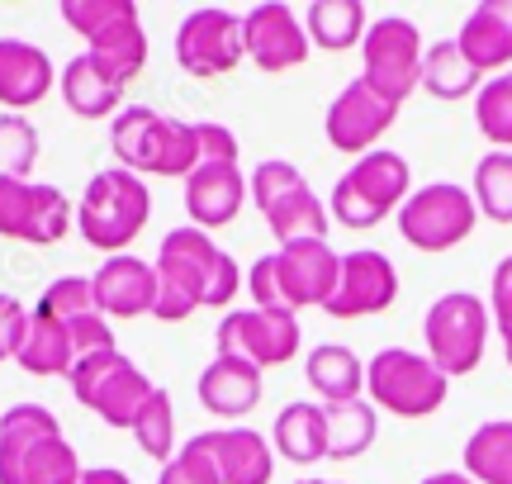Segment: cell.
Segmentation results:
<instances>
[{
	"instance_id": "obj_1",
	"label": "cell",
	"mask_w": 512,
	"mask_h": 484,
	"mask_svg": "<svg viewBox=\"0 0 512 484\" xmlns=\"http://www.w3.org/2000/svg\"><path fill=\"white\" fill-rule=\"evenodd\" d=\"M157 323H181L195 309H228L242 290V266L204 228H171L157 247Z\"/></svg>"
},
{
	"instance_id": "obj_2",
	"label": "cell",
	"mask_w": 512,
	"mask_h": 484,
	"mask_svg": "<svg viewBox=\"0 0 512 484\" xmlns=\"http://www.w3.org/2000/svg\"><path fill=\"white\" fill-rule=\"evenodd\" d=\"M342 276V252H332L328 238H294L280 242L275 252L252 261L247 271V290H252V309H280L294 314L309 304H328Z\"/></svg>"
},
{
	"instance_id": "obj_3",
	"label": "cell",
	"mask_w": 512,
	"mask_h": 484,
	"mask_svg": "<svg viewBox=\"0 0 512 484\" xmlns=\"http://www.w3.org/2000/svg\"><path fill=\"white\" fill-rule=\"evenodd\" d=\"M81 470L48 404H10L0 413V484H76Z\"/></svg>"
},
{
	"instance_id": "obj_4",
	"label": "cell",
	"mask_w": 512,
	"mask_h": 484,
	"mask_svg": "<svg viewBox=\"0 0 512 484\" xmlns=\"http://www.w3.org/2000/svg\"><path fill=\"white\" fill-rule=\"evenodd\" d=\"M110 148L133 176H190L200 167V133L185 119H166L152 105H124L110 119Z\"/></svg>"
},
{
	"instance_id": "obj_5",
	"label": "cell",
	"mask_w": 512,
	"mask_h": 484,
	"mask_svg": "<svg viewBox=\"0 0 512 484\" xmlns=\"http://www.w3.org/2000/svg\"><path fill=\"white\" fill-rule=\"evenodd\" d=\"M152 219V190L124 167L95 171L76 200V233L105 257H124Z\"/></svg>"
},
{
	"instance_id": "obj_6",
	"label": "cell",
	"mask_w": 512,
	"mask_h": 484,
	"mask_svg": "<svg viewBox=\"0 0 512 484\" xmlns=\"http://www.w3.org/2000/svg\"><path fill=\"white\" fill-rule=\"evenodd\" d=\"M408 195H413V167H408V157L389 148H375L366 157H356L337 176L328 214L342 228H375L389 214H399Z\"/></svg>"
},
{
	"instance_id": "obj_7",
	"label": "cell",
	"mask_w": 512,
	"mask_h": 484,
	"mask_svg": "<svg viewBox=\"0 0 512 484\" xmlns=\"http://www.w3.org/2000/svg\"><path fill=\"white\" fill-rule=\"evenodd\" d=\"M489 299H479L475 290H446L432 299V309L422 318V342H427V361L437 366L446 380L479 371L484 347H489Z\"/></svg>"
},
{
	"instance_id": "obj_8",
	"label": "cell",
	"mask_w": 512,
	"mask_h": 484,
	"mask_svg": "<svg viewBox=\"0 0 512 484\" xmlns=\"http://www.w3.org/2000/svg\"><path fill=\"white\" fill-rule=\"evenodd\" d=\"M247 200H256V214L280 242L328 238V205L318 200V190L294 162H280V157L256 162V171L247 176Z\"/></svg>"
},
{
	"instance_id": "obj_9",
	"label": "cell",
	"mask_w": 512,
	"mask_h": 484,
	"mask_svg": "<svg viewBox=\"0 0 512 484\" xmlns=\"http://www.w3.org/2000/svg\"><path fill=\"white\" fill-rule=\"evenodd\" d=\"M451 380L427 361V352H408V347H384L366 361V399L375 413H394V418H432L446 404Z\"/></svg>"
},
{
	"instance_id": "obj_10",
	"label": "cell",
	"mask_w": 512,
	"mask_h": 484,
	"mask_svg": "<svg viewBox=\"0 0 512 484\" xmlns=\"http://www.w3.org/2000/svg\"><path fill=\"white\" fill-rule=\"evenodd\" d=\"M62 19L124 86L147 67V29L133 0H62Z\"/></svg>"
},
{
	"instance_id": "obj_11",
	"label": "cell",
	"mask_w": 512,
	"mask_h": 484,
	"mask_svg": "<svg viewBox=\"0 0 512 484\" xmlns=\"http://www.w3.org/2000/svg\"><path fill=\"white\" fill-rule=\"evenodd\" d=\"M67 385H72L81 409H91L105 428H124V432L133 428V418L147 404V394L157 390L143 366L133 356H124L119 347L114 352L81 356L72 366V375H67Z\"/></svg>"
},
{
	"instance_id": "obj_12",
	"label": "cell",
	"mask_w": 512,
	"mask_h": 484,
	"mask_svg": "<svg viewBox=\"0 0 512 484\" xmlns=\"http://www.w3.org/2000/svg\"><path fill=\"white\" fill-rule=\"evenodd\" d=\"M399 219V238L413 247V252H451L475 233L479 209L470 186H456V181H432V186L413 190L403 209L394 214Z\"/></svg>"
},
{
	"instance_id": "obj_13",
	"label": "cell",
	"mask_w": 512,
	"mask_h": 484,
	"mask_svg": "<svg viewBox=\"0 0 512 484\" xmlns=\"http://www.w3.org/2000/svg\"><path fill=\"white\" fill-rule=\"evenodd\" d=\"M422 29L403 15L370 19L361 38V81L389 105H403L422 86Z\"/></svg>"
},
{
	"instance_id": "obj_14",
	"label": "cell",
	"mask_w": 512,
	"mask_h": 484,
	"mask_svg": "<svg viewBox=\"0 0 512 484\" xmlns=\"http://www.w3.org/2000/svg\"><path fill=\"white\" fill-rule=\"evenodd\" d=\"M76 228V205L48 181H10L0 176V238L53 247Z\"/></svg>"
},
{
	"instance_id": "obj_15",
	"label": "cell",
	"mask_w": 512,
	"mask_h": 484,
	"mask_svg": "<svg viewBox=\"0 0 512 484\" xmlns=\"http://www.w3.org/2000/svg\"><path fill=\"white\" fill-rule=\"evenodd\" d=\"M247 57L242 43V15L238 10H223V5H204L190 10L176 29V62L200 81L238 72V62Z\"/></svg>"
},
{
	"instance_id": "obj_16",
	"label": "cell",
	"mask_w": 512,
	"mask_h": 484,
	"mask_svg": "<svg viewBox=\"0 0 512 484\" xmlns=\"http://www.w3.org/2000/svg\"><path fill=\"white\" fill-rule=\"evenodd\" d=\"M214 342H219V352L271 371V366H285L299 356L304 333H299V318L280 314V309H228Z\"/></svg>"
},
{
	"instance_id": "obj_17",
	"label": "cell",
	"mask_w": 512,
	"mask_h": 484,
	"mask_svg": "<svg viewBox=\"0 0 512 484\" xmlns=\"http://www.w3.org/2000/svg\"><path fill=\"white\" fill-rule=\"evenodd\" d=\"M399 299V271L394 261L375 252V247H356V252H342V276H337V290L323 304V314L342 318H375L384 314L389 304Z\"/></svg>"
},
{
	"instance_id": "obj_18",
	"label": "cell",
	"mask_w": 512,
	"mask_h": 484,
	"mask_svg": "<svg viewBox=\"0 0 512 484\" xmlns=\"http://www.w3.org/2000/svg\"><path fill=\"white\" fill-rule=\"evenodd\" d=\"M394 119H399V105H389L384 95H375L356 76V81H347L342 91L332 95L328 114H323V133H328V143L337 152L366 157V152H375L384 133L394 129Z\"/></svg>"
},
{
	"instance_id": "obj_19",
	"label": "cell",
	"mask_w": 512,
	"mask_h": 484,
	"mask_svg": "<svg viewBox=\"0 0 512 484\" xmlns=\"http://www.w3.org/2000/svg\"><path fill=\"white\" fill-rule=\"evenodd\" d=\"M242 43H247V57H252L261 72H294L309 62V29L304 19L294 15L285 0H266L242 15Z\"/></svg>"
},
{
	"instance_id": "obj_20",
	"label": "cell",
	"mask_w": 512,
	"mask_h": 484,
	"mask_svg": "<svg viewBox=\"0 0 512 484\" xmlns=\"http://www.w3.org/2000/svg\"><path fill=\"white\" fill-rule=\"evenodd\" d=\"M247 205V176L238 162H200L185 176V214L190 228H228Z\"/></svg>"
},
{
	"instance_id": "obj_21",
	"label": "cell",
	"mask_w": 512,
	"mask_h": 484,
	"mask_svg": "<svg viewBox=\"0 0 512 484\" xmlns=\"http://www.w3.org/2000/svg\"><path fill=\"white\" fill-rule=\"evenodd\" d=\"M95 309L105 318H143L157 309V266L143 257H105V266L91 276Z\"/></svg>"
},
{
	"instance_id": "obj_22",
	"label": "cell",
	"mask_w": 512,
	"mask_h": 484,
	"mask_svg": "<svg viewBox=\"0 0 512 484\" xmlns=\"http://www.w3.org/2000/svg\"><path fill=\"white\" fill-rule=\"evenodd\" d=\"M57 86L53 57L29 38H0V105L10 114L43 105Z\"/></svg>"
},
{
	"instance_id": "obj_23",
	"label": "cell",
	"mask_w": 512,
	"mask_h": 484,
	"mask_svg": "<svg viewBox=\"0 0 512 484\" xmlns=\"http://www.w3.org/2000/svg\"><path fill=\"white\" fill-rule=\"evenodd\" d=\"M456 43L484 81L498 72H512V0H479L460 24Z\"/></svg>"
},
{
	"instance_id": "obj_24",
	"label": "cell",
	"mask_w": 512,
	"mask_h": 484,
	"mask_svg": "<svg viewBox=\"0 0 512 484\" xmlns=\"http://www.w3.org/2000/svg\"><path fill=\"white\" fill-rule=\"evenodd\" d=\"M200 404L214 418H247V413L261 404V366L242 361V356H228V352H214V361L200 371Z\"/></svg>"
},
{
	"instance_id": "obj_25",
	"label": "cell",
	"mask_w": 512,
	"mask_h": 484,
	"mask_svg": "<svg viewBox=\"0 0 512 484\" xmlns=\"http://www.w3.org/2000/svg\"><path fill=\"white\" fill-rule=\"evenodd\" d=\"M57 91L67 100L76 119H114L124 110V81L91 53H76L62 72H57Z\"/></svg>"
},
{
	"instance_id": "obj_26",
	"label": "cell",
	"mask_w": 512,
	"mask_h": 484,
	"mask_svg": "<svg viewBox=\"0 0 512 484\" xmlns=\"http://www.w3.org/2000/svg\"><path fill=\"white\" fill-rule=\"evenodd\" d=\"M209 447L219 461L223 484H271L275 475V447L247 423H228V428L209 432Z\"/></svg>"
},
{
	"instance_id": "obj_27",
	"label": "cell",
	"mask_w": 512,
	"mask_h": 484,
	"mask_svg": "<svg viewBox=\"0 0 512 484\" xmlns=\"http://www.w3.org/2000/svg\"><path fill=\"white\" fill-rule=\"evenodd\" d=\"M271 447L290 466H318V461H328V409L309 404V399L285 404V409L275 413Z\"/></svg>"
},
{
	"instance_id": "obj_28",
	"label": "cell",
	"mask_w": 512,
	"mask_h": 484,
	"mask_svg": "<svg viewBox=\"0 0 512 484\" xmlns=\"http://www.w3.org/2000/svg\"><path fill=\"white\" fill-rule=\"evenodd\" d=\"M304 380L313 385V394L328 404H351V399H366V361L342 347V342H323L313 347L304 361Z\"/></svg>"
},
{
	"instance_id": "obj_29",
	"label": "cell",
	"mask_w": 512,
	"mask_h": 484,
	"mask_svg": "<svg viewBox=\"0 0 512 484\" xmlns=\"http://www.w3.org/2000/svg\"><path fill=\"white\" fill-rule=\"evenodd\" d=\"M19 366L29 375H72L76 366V347L67 328L57 323L53 314H43V309H29V328H24V342H19Z\"/></svg>"
},
{
	"instance_id": "obj_30",
	"label": "cell",
	"mask_w": 512,
	"mask_h": 484,
	"mask_svg": "<svg viewBox=\"0 0 512 484\" xmlns=\"http://www.w3.org/2000/svg\"><path fill=\"white\" fill-rule=\"evenodd\" d=\"M484 76L475 72V62L460 53L456 38H441L422 53V91L432 100H475Z\"/></svg>"
},
{
	"instance_id": "obj_31",
	"label": "cell",
	"mask_w": 512,
	"mask_h": 484,
	"mask_svg": "<svg viewBox=\"0 0 512 484\" xmlns=\"http://www.w3.org/2000/svg\"><path fill=\"white\" fill-rule=\"evenodd\" d=\"M304 29H309V43L323 48V53H347V48H361L370 19L361 0H313L309 15H304Z\"/></svg>"
},
{
	"instance_id": "obj_32",
	"label": "cell",
	"mask_w": 512,
	"mask_h": 484,
	"mask_svg": "<svg viewBox=\"0 0 512 484\" xmlns=\"http://www.w3.org/2000/svg\"><path fill=\"white\" fill-rule=\"evenodd\" d=\"M465 475L475 484H512V418H489L465 442Z\"/></svg>"
},
{
	"instance_id": "obj_33",
	"label": "cell",
	"mask_w": 512,
	"mask_h": 484,
	"mask_svg": "<svg viewBox=\"0 0 512 484\" xmlns=\"http://www.w3.org/2000/svg\"><path fill=\"white\" fill-rule=\"evenodd\" d=\"M380 437V413L370 399L328 404V461H356Z\"/></svg>"
},
{
	"instance_id": "obj_34",
	"label": "cell",
	"mask_w": 512,
	"mask_h": 484,
	"mask_svg": "<svg viewBox=\"0 0 512 484\" xmlns=\"http://www.w3.org/2000/svg\"><path fill=\"white\" fill-rule=\"evenodd\" d=\"M475 209L494 224H512V152H484L470 181Z\"/></svg>"
},
{
	"instance_id": "obj_35",
	"label": "cell",
	"mask_w": 512,
	"mask_h": 484,
	"mask_svg": "<svg viewBox=\"0 0 512 484\" xmlns=\"http://www.w3.org/2000/svg\"><path fill=\"white\" fill-rule=\"evenodd\" d=\"M133 442H138V451L143 456H152V461H171L176 456V409H171V394L157 385V390L147 394V404L138 409V418H133Z\"/></svg>"
},
{
	"instance_id": "obj_36",
	"label": "cell",
	"mask_w": 512,
	"mask_h": 484,
	"mask_svg": "<svg viewBox=\"0 0 512 484\" xmlns=\"http://www.w3.org/2000/svg\"><path fill=\"white\" fill-rule=\"evenodd\" d=\"M38 129L29 114H0V176L10 181H34L38 167Z\"/></svg>"
},
{
	"instance_id": "obj_37",
	"label": "cell",
	"mask_w": 512,
	"mask_h": 484,
	"mask_svg": "<svg viewBox=\"0 0 512 484\" xmlns=\"http://www.w3.org/2000/svg\"><path fill=\"white\" fill-rule=\"evenodd\" d=\"M475 124L498 152L512 148V72L489 76L475 95Z\"/></svg>"
},
{
	"instance_id": "obj_38",
	"label": "cell",
	"mask_w": 512,
	"mask_h": 484,
	"mask_svg": "<svg viewBox=\"0 0 512 484\" xmlns=\"http://www.w3.org/2000/svg\"><path fill=\"white\" fill-rule=\"evenodd\" d=\"M157 484H223L214 447H209V432H195V437L162 466Z\"/></svg>"
},
{
	"instance_id": "obj_39",
	"label": "cell",
	"mask_w": 512,
	"mask_h": 484,
	"mask_svg": "<svg viewBox=\"0 0 512 484\" xmlns=\"http://www.w3.org/2000/svg\"><path fill=\"white\" fill-rule=\"evenodd\" d=\"M34 309L53 314L57 323H67L76 314H91L95 309V290H91V276H57L43 295H38Z\"/></svg>"
},
{
	"instance_id": "obj_40",
	"label": "cell",
	"mask_w": 512,
	"mask_h": 484,
	"mask_svg": "<svg viewBox=\"0 0 512 484\" xmlns=\"http://www.w3.org/2000/svg\"><path fill=\"white\" fill-rule=\"evenodd\" d=\"M24 328H29V309L19 304V295H5V290H0V366L19 356Z\"/></svg>"
},
{
	"instance_id": "obj_41",
	"label": "cell",
	"mask_w": 512,
	"mask_h": 484,
	"mask_svg": "<svg viewBox=\"0 0 512 484\" xmlns=\"http://www.w3.org/2000/svg\"><path fill=\"white\" fill-rule=\"evenodd\" d=\"M489 318L498 333H512V252L498 261L494 280H489Z\"/></svg>"
},
{
	"instance_id": "obj_42",
	"label": "cell",
	"mask_w": 512,
	"mask_h": 484,
	"mask_svg": "<svg viewBox=\"0 0 512 484\" xmlns=\"http://www.w3.org/2000/svg\"><path fill=\"white\" fill-rule=\"evenodd\" d=\"M200 133V162H238V133L228 129V124H214V119H204L195 124Z\"/></svg>"
},
{
	"instance_id": "obj_43",
	"label": "cell",
	"mask_w": 512,
	"mask_h": 484,
	"mask_svg": "<svg viewBox=\"0 0 512 484\" xmlns=\"http://www.w3.org/2000/svg\"><path fill=\"white\" fill-rule=\"evenodd\" d=\"M76 484H133V480H128L119 466H86Z\"/></svg>"
},
{
	"instance_id": "obj_44",
	"label": "cell",
	"mask_w": 512,
	"mask_h": 484,
	"mask_svg": "<svg viewBox=\"0 0 512 484\" xmlns=\"http://www.w3.org/2000/svg\"><path fill=\"white\" fill-rule=\"evenodd\" d=\"M418 484H475L465 470H437V475H427V480H418Z\"/></svg>"
},
{
	"instance_id": "obj_45",
	"label": "cell",
	"mask_w": 512,
	"mask_h": 484,
	"mask_svg": "<svg viewBox=\"0 0 512 484\" xmlns=\"http://www.w3.org/2000/svg\"><path fill=\"white\" fill-rule=\"evenodd\" d=\"M498 342H503V361L512 366V333H498Z\"/></svg>"
},
{
	"instance_id": "obj_46",
	"label": "cell",
	"mask_w": 512,
	"mask_h": 484,
	"mask_svg": "<svg viewBox=\"0 0 512 484\" xmlns=\"http://www.w3.org/2000/svg\"><path fill=\"white\" fill-rule=\"evenodd\" d=\"M318 484H342V480H318Z\"/></svg>"
},
{
	"instance_id": "obj_47",
	"label": "cell",
	"mask_w": 512,
	"mask_h": 484,
	"mask_svg": "<svg viewBox=\"0 0 512 484\" xmlns=\"http://www.w3.org/2000/svg\"><path fill=\"white\" fill-rule=\"evenodd\" d=\"M299 484H318V480H299Z\"/></svg>"
}]
</instances>
